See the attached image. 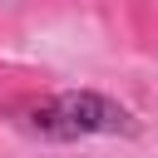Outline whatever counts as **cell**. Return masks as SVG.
Masks as SVG:
<instances>
[{"instance_id": "cell-1", "label": "cell", "mask_w": 158, "mask_h": 158, "mask_svg": "<svg viewBox=\"0 0 158 158\" xmlns=\"http://www.w3.org/2000/svg\"><path fill=\"white\" fill-rule=\"evenodd\" d=\"M15 123L44 143H79V138H128L138 133L133 109H123L109 94L79 89V94H49V99H30L15 109Z\"/></svg>"}]
</instances>
